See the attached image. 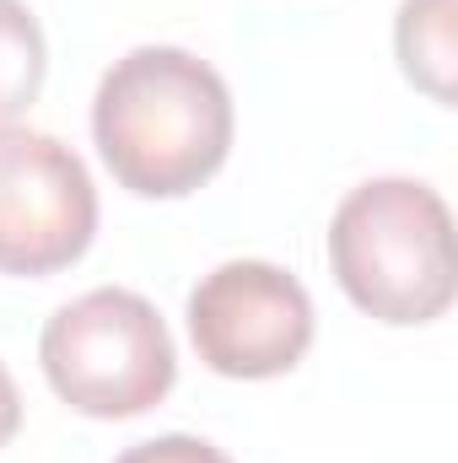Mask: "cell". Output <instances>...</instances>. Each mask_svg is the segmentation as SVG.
<instances>
[{
    "mask_svg": "<svg viewBox=\"0 0 458 463\" xmlns=\"http://www.w3.org/2000/svg\"><path fill=\"white\" fill-rule=\"evenodd\" d=\"M232 92L216 65L173 43H140L114 60L92 98V140L119 189L184 200L222 173L232 151Z\"/></svg>",
    "mask_w": 458,
    "mask_h": 463,
    "instance_id": "1",
    "label": "cell"
},
{
    "mask_svg": "<svg viewBox=\"0 0 458 463\" xmlns=\"http://www.w3.org/2000/svg\"><path fill=\"white\" fill-rule=\"evenodd\" d=\"M340 291L377 324L415 329L453 307V211L421 178H367L329 222Z\"/></svg>",
    "mask_w": 458,
    "mask_h": 463,
    "instance_id": "2",
    "label": "cell"
},
{
    "mask_svg": "<svg viewBox=\"0 0 458 463\" xmlns=\"http://www.w3.org/2000/svg\"><path fill=\"white\" fill-rule=\"evenodd\" d=\"M38 361L49 388L92 420H135L178 383V350L162 313L124 286H98L54 307Z\"/></svg>",
    "mask_w": 458,
    "mask_h": 463,
    "instance_id": "3",
    "label": "cell"
},
{
    "mask_svg": "<svg viewBox=\"0 0 458 463\" xmlns=\"http://www.w3.org/2000/svg\"><path fill=\"white\" fill-rule=\"evenodd\" d=\"M189 340L216 377H281L313 345V297L270 259H227L189 291Z\"/></svg>",
    "mask_w": 458,
    "mask_h": 463,
    "instance_id": "4",
    "label": "cell"
},
{
    "mask_svg": "<svg viewBox=\"0 0 458 463\" xmlns=\"http://www.w3.org/2000/svg\"><path fill=\"white\" fill-rule=\"evenodd\" d=\"M98 237V189L87 162L43 135L0 129V275H60Z\"/></svg>",
    "mask_w": 458,
    "mask_h": 463,
    "instance_id": "5",
    "label": "cell"
},
{
    "mask_svg": "<svg viewBox=\"0 0 458 463\" xmlns=\"http://www.w3.org/2000/svg\"><path fill=\"white\" fill-rule=\"evenodd\" d=\"M394 43H399L405 76L421 92H432L443 109H453V0H405L394 22Z\"/></svg>",
    "mask_w": 458,
    "mask_h": 463,
    "instance_id": "6",
    "label": "cell"
},
{
    "mask_svg": "<svg viewBox=\"0 0 458 463\" xmlns=\"http://www.w3.org/2000/svg\"><path fill=\"white\" fill-rule=\"evenodd\" d=\"M43 76H49V43L38 16L22 0H0V129L38 103Z\"/></svg>",
    "mask_w": 458,
    "mask_h": 463,
    "instance_id": "7",
    "label": "cell"
},
{
    "mask_svg": "<svg viewBox=\"0 0 458 463\" xmlns=\"http://www.w3.org/2000/svg\"><path fill=\"white\" fill-rule=\"evenodd\" d=\"M114 463H232L222 448H211L205 437H189V431H167V437H151V442H135L124 448Z\"/></svg>",
    "mask_w": 458,
    "mask_h": 463,
    "instance_id": "8",
    "label": "cell"
},
{
    "mask_svg": "<svg viewBox=\"0 0 458 463\" xmlns=\"http://www.w3.org/2000/svg\"><path fill=\"white\" fill-rule=\"evenodd\" d=\"M16 431H22V393H16V383H11V372H5V361H0V448H5Z\"/></svg>",
    "mask_w": 458,
    "mask_h": 463,
    "instance_id": "9",
    "label": "cell"
}]
</instances>
